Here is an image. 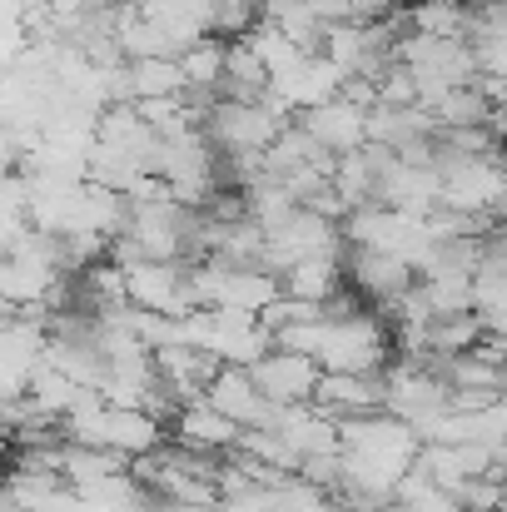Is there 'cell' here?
I'll use <instances>...</instances> for the list:
<instances>
[{"label": "cell", "instance_id": "7a4b0ae2", "mask_svg": "<svg viewBox=\"0 0 507 512\" xmlns=\"http://www.w3.org/2000/svg\"><path fill=\"white\" fill-rule=\"evenodd\" d=\"M125 90H130V105H140V100L184 95V80L174 60H125Z\"/></svg>", "mask_w": 507, "mask_h": 512}, {"label": "cell", "instance_id": "6da1fadb", "mask_svg": "<svg viewBox=\"0 0 507 512\" xmlns=\"http://www.w3.org/2000/svg\"><path fill=\"white\" fill-rule=\"evenodd\" d=\"M294 125H299V130H304L329 160H343V155L363 150V110L348 105L343 95L324 100V105H314V110H299Z\"/></svg>", "mask_w": 507, "mask_h": 512}, {"label": "cell", "instance_id": "3957f363", "mask_svg": "<svg viewBox=\"0 0 507 512\" xmlns=\"http://www.w3.org/2000/svg\"><path fill=\"white\" fill-rule=\"evenodd\" d=\"M353 25H373V20H393L403 10V0H343Z\"/></svg>", "mask_w": 507, "mask_h": 512}]
</instances>
